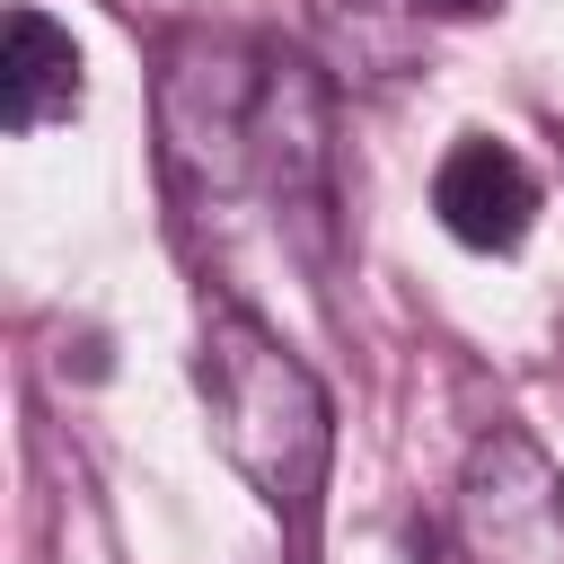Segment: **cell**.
Wrapping results in <instances>:
<instances>
[{
	"label": "cell",
	"instance_id": "cell-1",
	"mask_svg": "<svg viewBox=\"0 0 564 564\" xmlns=\"http://www.w3.org/2000/svg\"><path fill=\"white\" fill-rule=\"evenodd\" d=\"M194 379H203V405H212V432H220L229 467L256 485V502H264V511L300 538V555H308L317 494H326V458H335V405H326V388H317L308 361L282 352L247 308H220V317L203 326Z\"/></svg>",
	"mask_w": 564,
	"mask_h": 564
},
{
	"label": "cell",
	"instance_id": "cell-2",
	"mask_svg": "<svg viewBox=\"0 0 564 564\" xmlns=\"http://www.w3.org/2000/svg\"><path fill=\"white\" fill-rule=\"evenodd\" d=\"M458 555L467 564H564V476L520 423H494L458 467Z\"/></svg>",
	"mask_w": 564,
	"mask_h": 564
},
{
	"label": "cell",
	"instance_id": "cell-3",
	"mask_svg": "<svg viewBox=\"0 0 564 564\" xmlns=\"http://www.w3.org/2000/svg\"><path fill=\"white\" fill-rule=\"evenodd\" d=\"M238 176L264 185L282 220H326V176H335V123L326 88L291 53H256V88L238 115Z\"/></svg>",
	"mask_w": 564,
	"mask_h": 564
},
{
	"label": "cell",
	"instance_id": "cell-4",
	"mask_svg": "<svg viewBox=\"0 0 564 564\" xmlns=\"http://www.w3.org/2000/svg\"><path fill=\"white\" fill-rule=\"evenodd\" d=\"M432 212H441V229H449L458 247L511 256V247L529 238V220H538V176L520 167V150L467 132V141L441 159V176H432Z\"/></svg>",
	"mask_w": 564,
	"mask_h": 564
},
{
	"label": "cell",
	"instance_id": "cell-5",
	"mask_svg": "<svg viewBox=\"0 0 564 564\" xmlns=\"http://www.w3.org/2000/svg\"><path fill=\"white\" fill-rule=\"evenodd\" d=\"M79 44L44 18V9H9V44H0V123L9 132H44L79 115Z\"/></svg>",
	"mask_w": 564,
	"mask_h": 564
},
{
	"label": "cell",
	"instance_id": "cell-6",
	"mask_svg": "<svg viewBox=\"0 0 564 564\" xmlns=\"http://www.w3.org/2000/svg\"><path fill=\"white\" fill-rule=\"evenodd\" d=\"M317 35L344 79H397L423 35V0H317Z\"/></svg>",
	"mask_w": 564,
	"mask_h": 564
},
{
	"label": "cell",
	"instance_id": "cell-7",
	"mask_svg": "<svg viewBox=\"0 0 564 564\" xmlns=\"http://www.w3.org/2000/svg\"><path fill=\"white\" fill-rule=\"evenodd\" d=\"M432 18H485V9H502V0H423Z\"/></svg>",
	"mask_w": 564,
	"mask_h": 564
}]
</instances>
